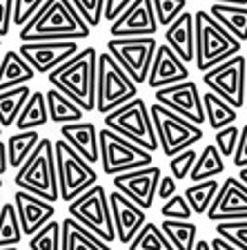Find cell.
I'll return each instance as SVG.
<instances>
[{"instance_id":"6da1fadb","label":"cell","mask_w":247,"mask_h":250,"mask_svg":"<svg viewBox=\"0 0 247 250\" xmlns=\"http://www.w3.org/2000/svg\"><path fill=\"white\" fill-rule=\"evenodd\" d=\"M89 36V25L72 5V0H47L27 25L18 29L22 42L78 41Z\"/></svg>"},{"instance_id":"7a4b0ae2","label":"cell","mask_w":247,"mask_h":250,"mask_svg":"<svg viewBox=\"0 0 247 250\" xmlns=\"http://www.w3.org/2000/svg\"><path fill=\"white\" fill-rule=\"evenodd\" d=\"M96 65L98 52L94 47H85L69 61L52 69L47 78L54 89L72 99L82 112H94L96 109Z\"/></svg>"},{"instance_id":"3957f363","label":"cell","mask_w":247,"mask_h":250,"mask_svg":"<svg viewBox=\"0 0 247 250\" xmlns=\"http://www.w3.org/2000/svg\"><path fill=\"white\" fill-rule=\"evenodd\" d=\"M194 29H196V67L198 72L216 67L218 62L241 54L243 42L234 38L221 22L205 9L194 14Z\"/></svg>"},{"instance_id":"277c9868","label":"cell","mask_w":247,"mask_h":250,"mask_svg":"<svg viewBox=\"0 0 247 250\" xmlns=\"http://www.w3.org/2000/svg\"><path fill=\"white\" fill-rule=\"evenodd\" d=\"M18 190H25L45 201L56 203L58 194V177H56V161H54V141L40 139L34 152L25 163L18 167L14 177Z\"/></svg>"},{"instance_id":"5b68a950","label":"cell","mask_w":247,"mask_h":250,"mask_svg":"<svg viewBox=\"0 0 247 250\" xmlns=\"http://www.w3.org/2000/svg\"><path fill=\"white\" fill-rule=\"evenodd\" d=\"M103 123L107 130L116 132V134L129 139L132 143L140 146L143 150L154 154L158 150V136H156L154 123H152L150 105L143 99H132L127 103H123L120 107L112 109L109 114L103 116Z\"/></svg>"},{"instance_id":"8992f818","label":"cell","mask_w":247,"mask_h":250,"mask_svg":"<svg viewBox=\"0 0 247 250\" xmlns=\"http://www.w3.org/2000/svg\"><path fill=\"white\" fill-rule=\"evenodd\" d=\"M138 85L129 78V74L112 58V54H98L96 65V112L109 114L112 109L136 99Z\"/></svg>"},{"instance_id":"52a82bcc","label":"cell","mask_w":247,"mask_h":250,"mask_svg":"<svg viewBox=\"0 0 247 250\" xmlns=\"http://www.w3.org/2000/svg\"><path fill=\"white\" fill-rule=\"evenodd\" d=\"M54 161H56L58 194L62 201H74L94 183H98V174L92 163L85 161L65 139L54 141Z\"/></svg>"},{"instance_id":"ba28073f","label":"cell","mask_w":247,"mask_h":250,"mask_svg":"<svg viewBox=\"0 0 247 250\" xmlns=\"http://www.w3.org/2000/svg\"><path fill=\"white\" fill-rule=\"evenodd\" d=\"M67 214L80 226H85L89 232H94L96 237L107 241V244L116 241L112 210H109V197H107V190L100 183H94L80 197L69 201Z\"/></svg>"},{"instance_id":"9c48e42d","label":"cell","mask_w":247,"mask_h":250,"mask_svg":"<svg viewBox=\"0 0 247 250\" xmlns=\"http://www.w3.org/2000/svg\"><path fill=\"white\" fill-rule=\"evenodd\" d=\"M98 146H100L103 172L109 177H116V174H123L129 170H138V167H147L154 161L152 152L143 150L140 146L107 130V127L98 130Z\"/></svg>"},{"instance_id":"30bf717a","label":"cell","mask_w":247,"mask_h":250,"mask_svg":"<svg viewBox=\"0 0 247 250\" xmlns=\"http://www.w3.org/2000/svg\"><path fill=\"white\" fill-rule=\"evenodd\" d=\"M150 114H152L156 136H158V146L167 159L176 156L178 152L187 150V147H194V143H198L203 139L201 125L190 123L187 119L170 112L163 105L154 103L150 107Z\"/></svg>"},{"instance_id":"8fae6325","label":"cell","mask_w":247,"mask_h":250,"mask_svg":"<svg viewBox=\"0 0 247 250\" xmlns=\"http://www.w3.org/2000/svg\"><path fill=\"white\" fill-rule=\"evenodd\" d=\"M156 47H158V41L154 36H123L107 41V52L136 85L147 83Z\"/></svg>"},{"instance_id":"7c38bea8","label":"cell","mask_w":247,"mask_h":250,"mask_svg":"<svg viewBox=\"0 0 247 250\" xmlns=\"http://www.w3.org/2000/svg\"><path fill=\"white\" fill-rule=\"evenodd\" d=\"M203 83L216 96L232 105L243 107L245 105V83H247V58L236 54L218 62L216 67L203 72Z\"/></svg>"},{"instance_id":"4fadbf2b","label":"cell","mask_w":247,"mask_h":250,"mask_svg":"<svg viewBox=\"0 0 247 250\" xmlns=\"http://www.w3.org/2000/svg\"><path fill=\"white\" fill-rule=\"evenodd\" d=\"M156 103L167 107L170 112L187 119L194 125L205 123V109H203V96L198 92V85L194 81H183L176 85H167V87L154 89Z\"/></svg>"},{"instance_id":"5bb4252c","label":"cell","mask_w":247,"mask_h":250,"mask_svg":"<svg viewBox=\"0 0 247 250\" xmlns=\"http://www.w3.org/2000/svg\"><path fill=\"white\" fill-rule=\"evenodd\" d=\"M78 52L80 49L76 41H36L22 42L18 47V54L29 62V67L36 74H49Z\"/></svg>"},{"instance_id":"9a60e30c","label":"cell","mask_w":247,"mask_h":250,"mask_svg":"<svg viewBox=\"0 0 247 250\" xmlns=\"http://www.w3.org/2000/svg\"><path fill=\"white\" fill-rule=\"evenodd\" d=\"M160 167L156 166H147V167H138V170H129L123 174L114 177V188L123 192L127 199L140 206L143 210H150L156 201V190H158V181H160Z\"/></svg>"},{"instance_id":"2e32d148","label":"cell","mask_w":247,"mask_h":250,"mask_svg":"<svg viewBox=\"0 0 247 250\" xmlns=\"http://www.w3.org/2000/svg\"><path fill=\"white\" fill-rule=\"evenodd\" d=\"M209 221H247V183L229 177L221 183L214 203L205 214Z\"/></svg>"},{"instance_id":"e0dca14e","label":"cell","mask_w":247,"mask_h":250,"mask_svg":"<svg viewBox=\"0 0 247 250\" xmlns=\"http://www.w3.org/2000/svg\"><path fill=\"white\" fill-rule=\"evenodd\" d=\"M156 31H158V21H156L152 0H134V2L112 22L109 36L112 38L156 36Z\"/></svg>"},{"instance_id":"ac0fdd59","label":"cell","mask_w":247,"mask_h":250,"mask_svg":"<svg viewBox=\"0 0 247 250\" xmlns=\"http://www.w3.org/2000/svg\"><path fill=\"white\" fill-rule=\"evenodd\" d=\"M109 197V210H112V221H114V232H116V241L127 246L134 239L138 230L147 224V210L136 206L132 199H127L123 192L114 190L107 194Z\"/></svg>"},{"instance_id":"d6986e66","label":"cell","mask_w":247,"mask_h":250,"mask_svg":"<svg viewBox=\"0 0 247 250\" xmlns=\"http://www.w3.org/2000/svg\"><path fill=\"white\" fill-rule=\"evenodd\" d=\"M190 78V69H187V62H183L178 58V54L167 47L165 42H160L156 47L154 61H152L150 74H147V85L152 89H160L167 87V85H176L183 83Z\"/></svg>"},{"instance_id":"ffe728a7","label":"cell","mask_w":247,"mask_h":250,"mask_svg":"<svg viewBox=\"0 0 247 250\" xmlns=\"http://www.w3.org/2000/svg\"><path fill=\"white\" fill-rule=\"evenodd\" d=\"M14 206H16V212H18L22 234H27V237L36 234L56 214V208H54L52 201H45V199L36 197L31 192H25V190H18V188L14 192Z\"/></svg>"},{"instance_id":"44dd1931","label":"cell","mask_w":247,"mask_h":250,"mask_svg":"<svg viewBox=\"0 0 247 250\" xmlns=\"http://www.w3.org/2000/svg\"><path fill=\"white\" fill-rule=\"evenodd\" d=\"M165 45L171 47L183 62H191L196 58V29L194 14L183 11L171 25L165 29Z\"/></svg>"},{"instance_id":"7402d4cb","label":"cell","mask_w":247,"mask_h":250,"mask_svg":"<svg viewBox=\"0 0 247 250\" xmlns=\"http://www.w3.org/2000/svg\"><path fill=\"white\" fill-rule=\"evenodd\" d=\"M60 136L78 152L87 163L100 161V146H98V130L89 121H78V123L60 125Z\"/></svg>"},{"instance_id":"603a6c76","label":"cell","mask_w":247,"mask_h":250,"mask_svg":"<svg viewBox=\"0 0 247 250\" xmlns=\"http://www.w3.org/2000/svg\"><path fill=\"white\" fill-rule=\"evenodd\" d=\"M60 230H62V250H114L112 244H107L94 232H89L85 226L74 221L72 217L62 219Z\"/></svg>"},{"instance_id":"cb8c5ba5","label":"cell","mask_w":247,"mask_h":250,"mask_svg":"<svg viewBox=\"0 0 247 250\" xmlns=\"http://www.w3.org/2000/svg\"><path fill=\"white\" fill-rule=\"evenodd\" d=\"M34 76H36V72L29 67V62L18 52L9 49L2 54V58H0V92L18 87V85H27L29 81H34Z\"/></svg>"},{"instance_id":"d4e9b609","label":"cell","mask_w":247,"mask_h":250,"mask_svg":"<svg viewBox=\"0 0 247 250\" xmlns=\"http://www.w3.org/2000/svg\"><path fill=\"white\" fill-rule=\"evenodd\" d=\"M45 101H47V114H49L52 123H58V125L78 123V121H82V116H85V112H82L72 99H67L65 94L54 87L45 92Z\"/></svg>"},{"instance_id":"484cf974","label":"cell","mask_w":247,"mask_h":250,"mask_svg":"<svg viewBox=\"0 0 247 250\" xmlns=\"http://www.w3.org/2000/svg\"><path fill=\"white\" fill-rule=\"evenodd\" d=\"M209 14L225 27L234 38L247 41V5H221V2H211Z\"/></svg>"},{"instance_id":"4316f807","label":"cell","mask_w":247,"mask_h":250,"mask_svg":"<svg viewBox=\"0 0 247 250\" xmlns=\"http://www.w3.org/2000/svg\"><path fill=\"white\" fill-rule=\"evenodd\" d=\"M49 123V114H47V101H45V92L36 89L29 94L25 107L20 109V114L16 119V127L18 132H27V130H38L40 125Z\"/></svg>"},{"instance_id":"83f0119b","label":"cell","mask_w":247,"mask_h":250,"mask_svg":"<svg viewBox=\"0 0 247 250\" xmlns=\"http://www.w3.org/2000/svg\"><path fill=\"white\" fill-rule=\"evenodd\" d=\"M203 109H205V123L209 125L214 132L236 123V119H238L236 107H232L227 101H223L221 96H216L214 92L203 94Z\"/></svg>"},{"instance_id":"f1b7e54d","label":"cell","mask_w":247,"mask_h":250,"mask_svg":"<svg viewBox=\"0 0 247 250\" xmlns=\"http://www.w3.org/2000/svg\"><path fill=\"white\" fill-rule=\"evenodd\" d=\"M223 172H225V159L221 156L218 147L214 146V143H209V146H205L203 152L198 154V159H196L194 167H191V172H190V179L194 183H198V181L221 177Z\"/></svg>"},{"instance_id":"f546056e","label":"cell","mask_w":247,"mask_h":250,"mask_svg":"<svg viewBox=\"0 0 247 250\" xmlns=\"http://www.w3.org/2000/svg\"><path fill=\"white\" fill-rule=\"evenodd\" d=\"M38 130H27V132H16L11 134L9 139L5 141L7 143V159H9V167H18L29 159V154L34 152V147L38 146Z\"/></svg>"},{"instance_id":"4dcf8cb0","label":"cell","mask_w":247,"mask_h":250,"mask_svg":"<svg viewBox=\"0 0 247 250\" xmlns=\"http://www.w3.org/2000/svg\"><path fill=\"white\" fill-rule=\"evenodd\" d=\"M29 94L31 87H27V85H18V87L0 92V125L2 127H9L16 123L20 109L25 107L27 99H29Z\"/></svg>"},{"instance_id":"1f68e13d","label":"cell","mask_w":247,"mask_h":250,"mask_svg":"<svg viewBox=\"0 0 247 250\" xmlns=\"http://www.w3.org/2000/svg\"><path fill=\"white\" fill-rule=\"evenodd\" d=\"M160 230L165 232V237L170 239V244L174 246V250H194L196 246V224L194 221H176V219H163Z\"/></svg>"},{"instance_id":"d6a6232c","label":"cell","mask_w":247,"mask_h":250,"mask_svg":"<svg viewBox=\"0 0 247 250\" xmlns=\"http://www.w3.org/2000/svg\"><path fill=\"white\" fill-rule=\"evenodd\" d=\"M218 188H221L218 179H207V181L191 183L185 192H183V197L187 199L194 214H207L209 206L214 203V197L218 194Z\"/></svg>"},{"instance_id":"836d02e7","label":"cell","mask_w":247,"mask_h":250,"mask_svg":"<svg viewBox=\"0 0 247 250\" xmlns=\"http://www.w3.org/2000/svg\"><path fill=\"white\" fill-rule=\"evenodd\" d=\"M127 250H174V246L165 237L160 226L147 221V224L138 230V234L127 244Z\"/></svg>"},{"instance_id":"e575fe53","label":"cell","mask_w":247,"mask_h":250,"mask_svg":"<svg viewBox=\"0 0 247 250\" xmlns=\"http://www.w3.org/2000/svg\"><path fill=\"white\" fill-rule=\"evenodd\" d=\"M25 237L18 221V212H16L14 201L11 203H2L0 206V248L7 246H18L20 239Z\"/></svg>"},{"instance_id":"d590c367","label":"cell","mask_w":247,"mask_h":250,"mask_svg":"<svg viewBox=\"0 0 247 250\" xmlns=\"http://www.w3.org/2000/svg\"><path fill=\"white\" fill-rule=\"evenodd\" d=\"M29 250H62V230L60 221L52 219L36 234H31Z\"/></svg>"},{"instance_id":"8d00e7d4","label":"cell","mask_w":247,"mask_h":250,"mask_svg":"<svg viewBox=\"0 0 247 250\" xmlns=\"http://www.w3.org/2000/svg\"><path fill=\"white\" fill-rule=\"evenodd\" d=\"M216 237L238 250H247V221H221L216 224Z\"/></svg>"},{"instance_id":"74e56055","label":"cell","mask_w":247,"mask_h":250,"mask_svg":"<svg viewBox=\"0 0 247 250\" xmlns=\"http://www.w3.org/2000/svg\"><path fill=\"white\" fill-rule=\"evenodd\" d=\"M158 27H167L178 18L187 7V0H152Z\"/></svg>"},{"instance_id":"f35d334b","label":"cell","mask_w":247,"mask_h":250,"mask_svg":"<svg viewBox=\"0 0 247 250\" xmlns=\"http://www.w3.org/2000/svg\"><path fill=\"white\" fill-rule=\"evenodd\" d=\"M72 5L82 16V21L89 25V29H96L103 22L105 0H72Z\"/></svg>"},{"instance_id":"ab89813d","label":"cell","mask_w":247,"mask_h":250,"mask_svg":"<svg viewBox=\"0 0 247 250\" xmlns=\"http://www.w3.org/2000/svg\"><path fill=\"white\" fill-rule=\"evenodd\" d=\"M160 217L163 219H176V221H191L194 212H191L187 199L180 197V194L176 192L174 197H170L163 206H160Z\"/></svg>"},{"instance_id":"60d3db41","label":"cell","mask_w":247,"mask_h":250,"mask_svg":"<svg viewBox=\"0 0 247 250\" xmlns=\"http://www.w3.org/2000/svg\"><path fill=\"white\" fill-rule=\"evenodd\" d=\"M238 136H241V127L238 125H227L223 130H216V136H214V146L218 147L223 159H232L234 152H236L238 146Z\"/></svg>"},{"instance_id":"b9f144b4","label":"cell","mask_w":247,"mask_h":250,"mask_svg":"<svg viewBox=\"0 0 247 250\" xmlns=\"http://www.w3.org/2000/svg\"><path fill=\"white\" fill-rule=\"evenodd\" d=\"M196 159H198V152L194 147H187V150L178 152L176 156L170 159V170H171V177L174 179H190V172L194 167Z\"/></svg>"},{"instance_id":"7bdbcfd3","label":"cell","mask_w":247,"mask_h":250,"mask_svg":"<svg viewBox=\"0 0 247 250\" xmlns=\"http://www.w3.org/2000/svg\"><path fill=\"white\" fill-rule=\"evenodd\" d=\"M45 2L47 0H14V18H11V22L20 29L22 25H27V22L36 16V11L40 9Z\"/></svg>"},{"instance_id":"ee69618b","label":"cell","mask_w":247,"mask_h":250,"mask_svg":"<svg viewBox=\"0 0 247 250\" xmlns=\"http://www.w3.org/2000/svg\"><path fill=\"white\" fill-rule=\"evenodd\" d=\"M14 18V0H0V38L7 36L11 29Z\"/></svg>"},{"instance_id":"f6af8a7d","label":"cell","mask_w":247,"mask_h":250,"mask_svg":"<svg viewBox=\"0 0 247 250\" xmlns=\"http://www.w3.org/2000/svg\"><path fill=\"white\" fill-rule=\"evenodd\" d=\"M232 163L236 167H247V125L241 127V136H238V146L232 156Z\"/></svg>"},{"instance_id":"bcb514c9","label":"cell","mask_w":247,"mask_h":250,"mask_svg":"<svg viewBox=\"0 0 247 250\" xmlns=\"http://www.w3.org/2000/svg\"><path fill=\"white\" fill-rule=\"evenodd\" d=\"M132 2H134V0H105V14H103V18H107L109 22H114L129 5H132Z\"/></svg>"},{"instance_id":"7dc6e473","label":"cell","mask_w":247,"mask_h":250,"mask_svg":"<svg viewBox=\"0 0 247 250\" xmlns=\"http://www.w3.org/2000/svg\"><path fill=\"white\" fill-rule=\"evenodd\" d=\"M176 192H178L176 179H174V177H160L158 190H156V199H160V201H167V199L174 197Z\"/></svg>"},{"instance_id":"c3c4849f","label":"cell","mask_w":247,"mask_h":250,"mask_svg":"<svg viewBox=\"0 0 247 250\" xmlns=\"http://www.w3.org/2000/svg\"><path fill=\"white\" fill-rule=\"evenodd\" d=\"M7 170H9V159H7V143L0 139V177H5Z\"/></svg>"},{"instance_id":"681fc988","label":"cell","mask_w":247,"mask_h":250,"mask_svg":"<svg viewBox=\"0 0 247 250\" xmlns=\"http://www.w3.org/2000/svg\"><path fill=\"white\" fill-rule=\"evenodd\" d=\"M209 244H211V248L214 250H238V248H234L232 244H227L225 239H221V237H214Z\"/></svg>"},{"instance_id":"f907efd6","label":"cell","mask_w":247,"mask_h":250,"mask_svg":"<svg viewBox=\"0 0 247 250\" xmlns=\"http://www.w3.org/2000/svg\"><path fill=\"white\" fill-rule=\"evenodd\" d=\"M194 250H214V248H211V244L207 239H198L194 246Z\"/></svg>"},{"instance_id":"816d5d0a","label":"cell","mask_w":247,"mask_h":250,"mask_svg":"<svg viewBox=\"0 0 247 250\" xmlns=\"http://www.w3.org/2000/svg\"><path fill=\"white\" fill-rule=\"evenodd\" d=\"M209 2H221V5H247V0H209Z\"/></svg>"},{"instance_id":"f5cc1de1","label":"cell","mask_w":247,"mask_h":250,"mask_svg":"<svg viewBox=\"0 0 247 250\" xmlns=\"http://www.w3.org/2000/svg\"><path fill=\"white\" fill-rule=\"evenodd\" d=\"M238 179H241L243 183H247V167H241V172H238Z\"/></svg>"},{"instance_id":"db71d44e","label":"cell","mask_w":247,"mask_h":250,"mask_svg":"<svg viewBox=\"0 0 247 250\" xmlns=\"http://www.w3.org/2000/svg\"><path fill=\"white\" fill-rule=\"evenodd\" d=\"M0 250H18V246H7V248H0Z\"/></svg>"},{"instance_id":"11a10c76","label":"cell","mask_w":247,"mask_h":250,"mask_svg":"<svg viewBox=\"0 0 247 250\" xmlns=\"http://www.w3.org/2000/svg\"><path fill=\"white\" fill-rule=\"evenodd\" d=\"M243 107H245V112H247V83H245V105H243Z\"/></svg>"},{"instance_id":"9f6ffc18","label":"cell","mask_w":247,"mask_h":250,"mask_svg":"<svg viewBox=\"0 0 247 250\" xmlns=\"http://www.w3.org/2000/svg\"><path fill=\"white\" fill-rule=\"evenodd\" d=\"M0 139H2V125H0Z\"/></svg>"},{"instance_id":"6f0895ef","label":"cell","mask_w":247,"mask_h":250,"mask_svg":"<svg viewBox=\"0 0 247 250\" xmlns=\"http://www.w3.org/2000/svg\"><path fill=\"white\" fill-rule=\"evenodd\" d=\"M0 190H2V179H0Z\"/></svg>"},{"instance_id":"680465c9","label":"cell","mask_w":247,"mask_h":250,"mask_svg":"<svg viewBox=\"0 0 247 250\" xmlns=\"http://www.w3.org/2000/svg\"><path fill=\"white\" fill-rule=\"evenodd\" d=\"M0 45H2V38H0Z\"/></svg>"},{"instance_id":"91938a15","label":"cell","mask_w":247,"mask_h":250,"mask_svg":"<svg viewBox=\"0 0 247 250\" xmlns=\"http://www.w3.org/2000/svg\"><path fill=\"white\" fill-rule=\"evenodd\" d=\"M0 206H2V203H0Z\"/></svg>"}]
</instances>
